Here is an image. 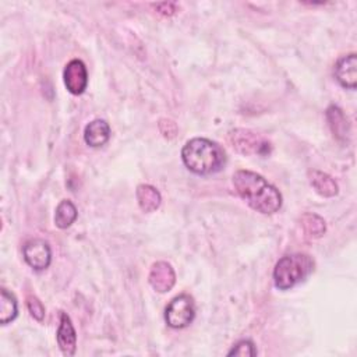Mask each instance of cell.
Here are the masks:
<instances>
[{"instance_id": "cell-1", "label": "cell", "mask_w": 357, "mask_h": 357, "mask_svg": "<svg viewBox=\"0 0 357 357\" xmlns=\"http://www.w3.org/2000/svg\"><path fill=\"white\" fill-rule=\"evenodd\" d=\"M237 194L257 212L271 215L280 209L282 194L262 176L250 170H237L233 174Z\"/></svg>"}, {"instance_id": "cell-2", "label": "cell", "mask_w": 357, "mask_h": 357, "mask_svg": "<svg viewBox=\"0 0 357 357\" xmlns=\"http://www.w3.org/2000/svg\"><path fill=\"white\" fill-rule=\"evenodd\" d=\"M181 159L195 174H212L226 163V153L220 145L206 138H192L181 149Z\"/></svg>"}, {"instance_id": "cell-3", "label": "cell", "mask_w": 357, "mask_h": 357, "mask_svg": "<svg viewBox=\"0 0 357 357\" xmlns=\"http://www.w3.org/2000/svg\"><path fill=\"white\" fill-rule=\"evenodd\" d=\"M314 271V261L307 254H290L282 257L273 269L275 286L287 290L304 282Z\"/></svg>"}, {"instance_id": "cell-4", "label": "cell", "mask_w": 357, "mask_h": 357, "mask_svg": "<svg viewBox=\"0 0 357 357\" xmlns=\"http://www.w3.org/2000/svg\"><path fill=\"white\" fill-rule=\"evenodd\" d=\"M227 139L234 151L241 155H268L271 152V144L262 135L247 130L236 128L227 135Z\"/></svg>"}, {"instance_id": "cell-5", "label": "cell", "mask_w": 357, "mask_h": 357, "mask_svg": "<svg viewBox=\"0 0 357 357\" xmlns=\"http://www.w3.org/2000/svg\"><path fill=\"white\" fill-rule=\"evenodd\" d=\"M195 317V304L191 296H176L165 310V321L170 328L181 329L188 326Z\"/></svg>"}, {"instance_id": "cell-6", "label": "cell", "mask_w": 357, "mask_h": 357, "mask_svg": "<svg viewBox=\"0 0 357 357\" xmlns=\"http://www.w3.org/2000/svg\"><path fill=\"white\" fill-rule=\"evenodd\" d=\"M22 254H24L25 262L36 271L46 269L52 261L50 247L46 241L40 238H33L26 241L22 247Z\"/></svg>"}, {"instance_id": "cell-7", "label": "cell", "mask_w": 357, "mask_h": 357, "mask_svg": "<svg viewBox=\"0 0 357 357\" xmlns=\"http://www.w3.org/2000/svg\"><path fill=\"white\" fill-rule=\"evenodd\" d=\"M63 78L64 85L70 93L81 95L88 85V73L85 64L78 59L68 61L64 67Z\"/></svg>"}, {"instance_id": "cell-8", "label": "cell", "mask_w": 357, "mask_h": 357, "mask_svg": "<svg viewBox=\"0 0 357 357\" xmlns=\"http://www.w3.org/2000/svg\"><path fill=\"white\" fill-rule=\"evenodd\" d=\"M149 283L158 293H166L172 290L176 283V273L170 264L165 261L155 262L149 271Z\"/></svg>"}, {"instance_id": "cell-9", "label": "cell", "mask_w": 357, "mask_h": 357, "mask_svg": "<svg viewBox=\"0 0 357 357\" xmlns=\"http://www.w3.org/2000/svg\"><path fill=\"white\" fill-rule=\"evenodd\" d=\"M335 77L337 82L347 89H354L357 86V56L350 53L343 56L335 64Z\"/></svg>"}, {"instance_id": "cell-10", "label": "cell", "mask_w": 357, "mask_h": 357, "mask_svg": "<svg viewBox=\"0 0 357 357\" xmlns=\"http://www.w3.org/2000/svg\"><path fill=\"white\" fill-rule=\"evenodd\" d=\"M57 343L64 356H73L77 349V333L70 317L66 312L60 314V325L57 329Z\"/></svg>"}, {"instance_id": "cell-11", "label": "cell", "mask_w": 357, "mask_h": 357, "mask_svg": "<svg viewBox=\"0 0 357 357\" xmlns=\"http://www.w3.org/2000/svg\"><path fill=\"white\" fill-rule=\"evenodd\" d=\"M110 138V127L105 120L96 119L86 124L84 130V139L92 148L105 145Z\"/></svg>"}, {"instance_id": "cell-12", "label": "cell", "mask_w": 357, "mask_h": 357, "mask_svg": "<svg viewBox=\"0 0 357 357\" xmlns=\"http://www.w3.org/2000/svg\"><path fill=\"white\" fill-rule=\"evenodd\" d=\"M137 201L144 212H153L159 208L162 197L159 191L149 184H139L137 187Z\"/></svg>"}, {"instance_id": "cell-13", "label": "cell", "mask_w": 357, "mask_h": 357, "mask_svg": "<svg viewBox=\"0 0 357 357\" xmlns=\"http://www.w3.org/2000/svg\"><path fill=\"white\" fill-rule=\"evenodd\" d=\"M310 181H311V185L315 188V191L322 197H335L337 194L336 181L326 173H322L319 170H312L310 172Z\"/></svg>"}, {"instance_id": "cell-14", "label": "cell", "mask_w": 357, "mask_h": 357, "mask_svg": "<svg viewBox=\"0 0 357 357\" xmlns=\"http://www.w3.org/2000/svg\"><path fill=\"white\" fill-rule=\"evenodd\" d=\"M326 119L329 121L333 135L337 139H342V141L346 139V135L349 134V123H347V119L343 114L342 109H339L337 106H331L326 110Z\"/></svg>"}, {"instance_id": "cell-15", "label": "cell", "mask_w": 357, "mask_h": 357, "mask_svg": "<svg viewBox=\"0 0 357 357\" xmlns=\"http://www.w3.org/2000/svg\"><path fill=\"white\" fill-rule=\"evenodd\" d=\"M77 208L75 205L68 201V199H63L54 212V225L59 229H67L68 226H71L74 223V220L77 219Z\"/></svg>"}, {"instance_id": "cell-16", "label": "cell", "mask_w": 357, "mask_h": 357, "mask_svg": "<svg viewBox=\"0 0 357 357\" xmlns=\"http://www.w3.org/2000/svg\"><path fill=\"white\" fill-rule=\"evenodd\" d=\"M18 314V305L14 294L8 293L6 289H1V301H0V321L3 325L15 319Z\"/></svg>"}, {"instance_id": "cell-17", "label": "cell", "mask_w": 357, "mask_h": 357, "mask_svg": "<svg viewBox=\"0 0 357 357\" xmlns=\"http://www.w3.org/2000/svg\"><path fill=\"white\" fill-rule=\"evenodd\" d=\"M301 226L310 237H321L325 233V222L315 213H304L301 216Z\"/></svg>"}, {"instance_id": "cell-18", "label": "cell", "mask_w": 357, "mask_h": 357, "mask_svg": "<svg viewBox=\"0 0 357 357\" xmlns=\"http://www.w3.org/2000/svg\"><path fill=\"white\" fill-rule=\"evenodd\" d=\"M26 305H28V310H29L31 315L36 321H43V318H45V307H43L42 301H39L38 297L28 296L26 297Z\"/></svg>"}, {"instance_id": "cell-19", "label": "cell", "mask_w": 357, "mask_h": 357, "mask_svg": "<svg viewBox=\"0 0 357 357\" xmlns=\"http://www.w3.org/2000/svg\"><path fill=\"white\" fill-rule=\"evenodd\" d=\"M257 354V350L252 344L251 340H240L230 351H229V356H255Z\"/></svg>"}]
</instances>
